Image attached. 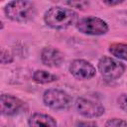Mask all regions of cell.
<instances>
[{"label":"cell","instance_id":"8fae6325","mask_svg":"<svg viewBox=\"0 0 127 127\" xmlns=\"http://www.w3.org/2000/svg\"><path fill=\"white\" fill-rule=\"evenodd\" d=\"M58 79V76L48 72L44 69H38L33 73V80L37 83L40 84H46V83H50L53 81H56Z\"/></svg>","mask_w":127,"mask_h":127},{"label":"cell","instance_id":"5bb4252c","mask_svg":"<svg viewBox=\"0 0 127 127\" xmlns=\"http://www.w3.org/2000/svg\"><path fill=\"white\" fill-rule=\"evenodd\" d=\"M117 103L119 105V107L127 112V93H122L119 95V97L117 98Z\"/></svg>","mask_w":127,"mask_h":127},{"label":"cell","instance_id":"7c38bea8","mask_svg":"<svg viewBox=\"0 0 127 127\" xmlns=\"http://www.w3.org/2000/svg\"><path fill=\"white\" fill-rule=\"evenodd\" d=\"M108 51L115 58L127 61V44H123V43L111 44L108 48Z\"/></svg>","mask_w":127,"mask_h":127},{"label":"cell","instance_id":"9a60e30c","mask_svg":"<svg viewBox=\"0 0 127 127\" xmlns=\"http://www.w3.org/2000/svg\"><path fill=\"white\" fill-rule=\"evenodd\" d=\"M13 61L12 55L5 49H2L1 51V63L2 64H9Z\"/></svg>","mask_w":127,"mask_h":127},{"label":"cell","instance_id":"e0dca14e","mask_svg":"<svg viewBox=\"0 0 127 127\" xmlns=\"http://www.w3.org/2000/svg\"><path fill=\"white\" fill-rule=\"evenodd\" d=\"M123 3V1H103V4L107 5V6H114V5H118V4H121Z\"/></svg>","mask_w":127,"mask_h":127},{"label":"cell","instance_id":"5b68a950","mask_svg":"<svg viewBox=\"0 0 127 127\" xmlns=\"http://www.w3.org/2000/svg\"><path fill=\"white\" fill-rule=\"evenodd\" d=\"M43 101L46 106L54 110L66 109L71 103V97L68 93L62 89L50 88L43 94Z\"/></svg>","mask_w":127,"mask_h":127},{"label":"cell","instance_id":"7a4b0ae2","mask_svg":"<svg viewBox=\"0 0 127 127\" xmlns=\"http://www.w3.org/2000/svg\"><path fill=\"white\" fill-rule=\"evenodd\" d=\"M5 15L14 22H26L35 14V5L31 1H11L4 8Z\"/></svg>","mask_w":127,"mask_h":127},{"label":"cell","instance_id":"277c9868","mask_svg":"<svg viewBox=\"0 0 127 127\" xmlns=\"http://www.w3.org/2000/svg\"><path fill=\"white\" fill-rule=\"evenodd\" d=\"M75 27L80 33L90 36H101L106 34L109 30L107 23L103 19L95 16H88L79 19L76 22Z\"/></svg>","mask_w":127,"mask_h":127},{"label":"cell","instance_id":"2e32d148","mask_svg":"<svg viewBox=\"0 0 127 127\" xmlns=\"http://www.w3.org/2000/svg\"><path fill=\"white\" fill-rule=\"evenodd\" d=\"M77 126L78 127H97L96 123L94 122H78Z\"/></svg>","mask_w":127,"mask_h":127},{"label":"cell","instance_id":"3957f363","mask_svg":"<svg viewBox=\"0 0 127 127\" xmlns=\"http://www.w3.org/2000/svg\"><path fill=\"white\" fill-rule=\"evenodd\" d=\"M98 70L105 80H115L122 76L125 71V64L111 57L103 56L97 64Z\"/></svg>","mask_w":127,"mask_h":127},{"label":"cell","instance_id":"ac0fdd59","mask_svg":"<svg viewBox=\"0 0 127 127\" xmlns=\"http://www.w3.org/2000/svg\"><path fill=\"white\" fill-rule=\"evenodd\" d=\"M67 4L70 5V6H77L78 8H79V7H80V8H83L81 5L87 4V2H67Z\"/></svg>","mask_w":127,"mask_h":127},{"label":"cell","instance_id":"4fadbf2b","mask_svg":"<svg viewBox=\"0 0 127 127\" xmlns=\"http://www.w3.org/2000/svg\"><path fill=\"white\" fill-rule=\"evenodd\" d=\"M104 127H127V121L120 118H111L106 121Z\"/></svg>","mask_w":127,"mask_h":127},{"label":"cell","instance_id":"52a82bcc","mask_svg":"<svg viewBox=\"0 0 127 127\" xmlns=\"http://www.w3.org/2000/svg\"><path fill=\"white\" fill-rule=\"evenodd\" d=\"M68 69H69L70 74L78 80L90 79L96 73L95 67L89 62L82 60V59L73 60L70 63Z\"/></svg>","mask_w":127,"mask_h":127},{"label":"cell","instance_id":"9c48e42d","mask_svg":"<svg viewBox=\"0 0 127 127\" xmlns=\"http://www.w3.org/2000/svg\"><path fill=\"white\" fill-rule=\"evenodd\" d=\"M64 60V54L56 48L46 47L41 52V61L42 63L49 67H58L60 66Z\"/></svg>","mask_w":127,"mask_h":127},{"label":"cell","instance_id":"ba28073f","mask_svg":"<svg viewBox=\"0 0 127 127\" xmlns=\"http://www.w3.org/2000/svg\"><path fill=\"white\" fill-rule=\"evenodd\" d=\"M24 106V102L18 97L11 94L1 95V113L6 116L15 115Z\"/></svg>","mask_w":127,"mask_h":127},{"label":"cell","instance_id":"30bf717a","mask_svg":"<svg viewBox=\"0 0 127 127\" xmlns=\"http://www.w3.org/2000/svg\"><path fill=\"white\" fill-rule=\"evenodd\" d=\"M30 127H58L57 121L48 114L36 112L29 118Z\"/></svg>","mask_w":127,"mask_h":127},{"label":"cell","instance_id":"8992f818","mask_svg":"<svg viewBox=\"0 0 127 127\" xmlns=\"http://www.w3.org/2000/svg\"><path fill=\"white\" fill-rule=\"evenodd\" d=\"M75 108L77 112L86 118L100 117L104 112L105 108L102 104L85 97H77L75 101Z\"/></svg>","mask_w":127,"mask_h":127},{"label":"cell","instance_id":"6da1fadb","mask_svg":"<svg viewBox=\"0 0 127 127\" xmlns=\"http://www.w3.org/2000/svg\"><path fill=\"white\" fill-rule=\"evenodd\" d=\"M44 21L52 29L64 30L76 24L78 21V14L67 7L54 6L46 11Z\"/></svg>","mask_w":127,"mask_h":127}]
</instances>
